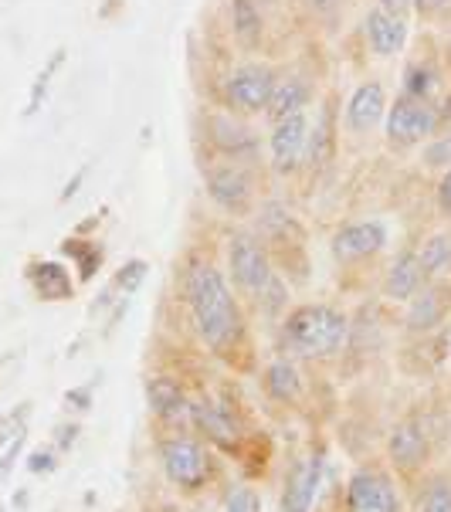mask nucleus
I'll list each match as a JSON object with an SVG mask.
<instances>
[{"mask_svg": "<svg viewBox=\"0 0 451 512\" xmlns=\"http://www.w3.org/2000/svg\"><path fill=\"white\" fill-rule=\"evenodd\" d=\"M207 197L221 207L228 218H245L255 207V180L241 163H218L204 177Z\"/></svg>", "mask_w": 451, "mask_h": 512, "instance_id": "4468645a", "label": "nucleus"}, {"mask_svg": "<svg viewBox=\"0 0 451 512\" xmlns=\"http://www.w3.org/2000/svg\"><path fill=\"white\" fill-rule=\"evenodd\" d=\"M421 285H424V272L418 262V248H404L401 255L387 265L384 282H380V295H384L387 302L404 306V302H411L414 295H418Z\"/></svg>", "mask_w": 451, "mask_h": 512, "instance_id": "a211bd4d", "label": "nucleus"}, {"mask_svg": "<svg viewBox=\"0 0 451 512\" xmlns=\"http://www.w3.org/2000/svg\"><path fill=\"white\" fill-rule=\"evenodd\" d=\"M438 78L431 72L428 65H414L407 68V78H404V95H411V99H421V102H431V92H435Z\"/></svg>", "mask_w": 451, "mask_h": 512, "instance_id": "c756f323", "label": "nucleus"}, {"mask_svg": "<svg viewBox=\"0 0 451 512\" xmlns=\"http://www.w3.org/2000/svg\"><path fill=\"white\" fill-rule=\"evenodd\" d=\"M21 448H24V431L17 438L7 441V448L0 451V482H7V475L14 472V465H17V455H21Z\"/></svg>", "mask_w": 451, "mask_h": 512, "instance_id": "72a5a7b5", "label": "nucleus"}, {"mask_svg": "<svg viewBox=\"0 0 451 512\" xmlns=\"http://www.w3.org/2000/svg\"><path fill=\"white\" fill-rule=\"evenodd\" d=\"M404 336L411 340H424V336L445 333L451 319V282L435 279L424 282L411 302H404Z\"/></svg>", "mask_w": 451, "mask_h": 512, "instance_id": "9b49d317", "label": "nucleus"}, {"mask_svg": "<svg viewBox=\"0 0 451 512\" xmlns=\"http://www.w3.org/2000/svg\"><path fill=\"white\" fill-rule=\"evenodd\" d=\"M329 150H333V123H329V109H323L316 129H309V143H306V167L319 170L329 160Z\"/></svg>", "mask_w": 451, "mask_h": 512, "instance_id": "cd10ccee", "label": "nucleus"}, {"mask_svg": "<svg viewBox=\"0 0 451 512\" xmlns=\"http://www.w3.org/2000/svg\"><path fill=\"white\" fill-rule=\"evenodd\" d=\"M451 0H414V7H418L421 14H435V11H441V7H448Z\"/></svg>", "mask_w": 451, "mask_h": 512, "instance_id": "58836bf2", "label": "nucleus"}, {"mask_svg": "<svg viewBox=\"0 0 451 512\" xmlns=\"http://www.w3.org/2000/svg\"><path fill=\"white\" fill-rule=\"evenodd\" d=\"M224 275H228L234 295L245 302L248 312L265 316L272 323L289 312V282L279 275L268 248L255 231H231L224 248Z\"/></svg>", "mask_w": 451, "mask_h": 512, "instance_id": "f03ea898", "label": "nucleus"}, {"mask_svg": "<svg viewBox=\"0 0 451 512\" xmlns=\"http://www.w3.org/2000/svg\"><path fill=\"white\" fill-rule=\"evenodd\" d=\"M384 109H387L384 85L363 82L360 89L350 95V102H346V126H350V133H370V129L384 119Z\"/></svg>", "mask_w": 451, "mask_h": 512, "instance_id": "6ab92c4d", "label": "nucleus"}, {"mask_svg": "<svg viewBox=\"0 0 451 512\" xmlns=\"http://www.w3.org/2000/svg\"><path fill=\"white\" fill-rule=\"evenodd\" d=\"M146 279V262H140V258H133L129 265L119 268V275H116V289L123 292V295H133L136 289H140V282Z\"/></svg>", "mask_w": 451, "mask_h": 512, "instance_id": "2f4dec72", "label": "nucleus"}, {"mask_svg": "<svg viewBox=\"0 0 451 512\" xmlns=\"http://www.w3.org/2000/svg\"><path fill=\"white\" fill-rule=\"evenodd\" d=\"M380 4H384V11H387V14L404 17L407 11H411V4H414V0H380Z\"/></svg>", "mask_w": 451, "mask_h": 512, "instance_id": "4c0bfd02", "label": "nucleus"}, {"mask_svg": "<svg viewBox=\"0 0 451 512\" xmlns=\"http://www.w3.org/2000/svg\"><path fill=\"white\" fill-rule=\"evenodd\" d=\"M421 163L424 167H451V129L435 133V140L424 146Z\"/></svg>", "mask_w": 451, "mask_h": 512, "instance_id": "7c9ffc66", "label": "nucleus"}, {"mask_svg": "<svg viewBox=\"0 0 451 512\" xmlns=\"http://www.w3.org/2000/svg\"><path fill=\"white\" fill-rule=\"evenodd\" d=\"M435 201H438V211L445 214V218H451V167L441 173V180L435 187Z\"/></svg>", "mask_w": 451, "mask_h": 512, "instance_id": "f704fd0d", "label": "nucleus"}, {"mask_svg": "<svg viewBox=\"0 0 451 512\" xmlns=\"http://www.w3.org/2000/svg\"><path fill=\"white\" fill-rule=\"evenodd\" d=\"M214 133H211V140L218 143V150L228 156V160L238 163L241 156L255 150V136L248 133L245 126H238V123H231V119H214Z\"/></svg>", "mask_w": 451, "mask_h": 512, "instance_id": "393cba45", "label": "nucleus"}, {"mask_svg": "<svg viewBox=\"0 0 451 512\" xmlns=\"http://www.w3.org/2000/svg\"><path fill=\"white\" fill-rule=\"evenodd\" d=\"M435 112H438V129H451V95L445 99V106Z\"/></svg>", "mask_w": 451, "mask_h": 512, "instance_id": "ea45409f", "label": "nucleus"}, {"mask_svg": "<svg viewBox=\"0 0 451 512\" xmlns=\"http://www.w3.org/2000/svg\"><path fill=\"white\" fill-rule=\"evenodd\" d=\"M306 143H309V119L306 112H296V116L282 119V123L272 126V136H268V150H272V170L289 177L299 167H306Z\"/></svg>", "mask_w": 451, "mask_h": 512, "instance_id": "f3484780", "label": "nucleus"}, {"mask_svg": "<svg viewBox=\"0 0 451 512\" xmlns=\"http://www.w3.org/2000/svg\"><path fill=\"white\" fill-rule=\"evenodd\" d=\"M78 431H82V424H78V421L62 424V428H58V435H55V451H58V455H65V451L75 445V441H78Z\"/></svg>", "mask_w": 451, "mask_h": 512, "instance_id": "c9c22d12", "label": "nucleus"}, {"mask_svg": "<svg viewBox=\"0 0 451 512\" xmlns=\"http://www.w3.org/2000/svg\"><path fill=\"white\" fill-rule=\"evenodd\" d=\"M309 4L316 7V11L329 14V11H336V4H340V0H309Z\"/></svg>", "mask_w": 451, "mask_h": 512, "instance_id": "a19ab883", "label": "nucleus"}, {"mask_svg": "<svg viewBox=\"0 0 451 512\" xmlns=\"http://www.w3.org/2000/svg\"><path fill=\"white\" fill-rule=\"evenodd\" d=\"M65 401H68V407L89 411V407H92V390L89 387H75V390H68V394H65Z\"/></svg>", "mask_w": 451, "mask_h": 512, "instance_id": "e433bc0d", "label": "nucleus"}, {"mask_svg": "<svg viewBox=\"0 0 451 512\" xmlns=\"http://www.w3.org/2000/svg\"><path fill=\"white\" fill-rule=\"evenodd\" d=\"M0 512H7V506H4V502H0Z\"/></svg>", "mask_w": 451, "mask_h": 512, "instance_id": "79ce46f5", "label": "nucleus"}, {"mask_svg": "<svg viewBox=\"0 0 451 512\" xmlns=\"http://www.w3.org/2000/svg\"><path fill=\"white\" fill-rule=\"evenodd\" d=\"M258 241L268 248L275 268L285 282H306L309 262H306V231L296 221V214L279 201H265L258 207Z\"/></svg>", "mask_w": 451, "mask_h": 512, "instance_id": "423d86ee", "label": "nucleus"}, {"mask_svg": "<svg viewBox=\"0 0 451 512\" xmlns=\"http://www.w3.org/2000/svg\"><path fill=\"white\" fill-rule=\"evenodd\" d=\"M275 75L272 68H262V65H245V68H234L224 82V99H228L231 109H241V112H262L268 109L272 102V92H275Z\"/></svg>", "mask_w": 451, "mask_h": 512, "instance_id": "dca6fc26", "label": "nucleus"}, {"mask_svg": "<svg viewBox=\"0 0 451 512\" xmlns=\"http://www.w3.org/2000/svg\"><path fill=\"white\" fill-rule=\"evenodd\" d=\"M143 397L156 431H190V397H194V390L177 373H150L143 380Z\"/></svg>", "mask_w": 451, "mask_h": 512, "instance_id": "1a4fd4ad", "label": "nucleus"}, {"mask_svg": "<svg viewBox=\"0 0 451 512\" xmlns=\"http://www.w3.org/2000/svg\"><path fill=\"white\" fill-rule=\"evenodd\" d=\"M418 262H421L424 282L448 279V272H451V231L431 234L428 241H421V245H418Z\"/></svg>", "mask_w": 451, "mask_h": 512, "instance_id": "5701e85b", "label": "nucleus"}, {"mask_svg": "<svg viewBox=\"0 0 451 512\" xmlns=\"http://www.w3.org/2000/svg\"><path fill=\"white\" fill-rule=\"evenodd\" d=\"M306 99H309V89H306V82H299V78H289V82L275 85L272 102H268V109H265L268 119H272V126L306 109Z\"/></svg>", "mask_w": 451, "mask_h": 512, "instance_id": "b1692460", "label": "nucleus"}, {"mask_svg": "<svg viewBox=\"0 0 451 512\" xmlns=\"http://www.w3.org/2000/svg\"><path fill=\"white\" fill-rule=\"evenodd\" d=\"M231 14H234V34L241 38V45L255 48L262 38V14L255 11L251 0H231Z\"/></svg>", "mask_w": 451, "mask_h": 512, "instance_id": "bb28decb", "label": "nucleus"}, {"mask_svg": "<svg viewBox=\"0 0 451 512\" xmlns=\"http://www.w3.org/2000/svg\"><path fill=\"white\" fill-rule=\"evenodd\" d=\"M28 282L45 302H65L75 295V282L62 262H34L28 268Z\"/></svg>", "mask_w": 451, "mask_h": 512, "instance_id": "aec40b11", "label": "nucleus"}, {"mask_svg": "<svg viewBox=\"0 0 451 512\" xmlns=\"http://www.w3.org/2000/svg\"><path fill=\"white\" fill-rule=\"evenodd\" d=\"M190 431L207 448H214L218 455L238 465H245L251 438H255L245 421V411L224 390H197L190 397Z\"/></svg>", "mask_w": 451, "mask_h": 512, "instance_id": "39448f33", "label": "nucleus"}, {"mask_svg": "<svg viewBox=\"0 0 451 512\" xmlns=\"http://www.w3.org/2000/svg\"><path fill=\"white\" fill-rule=\"evenodd\" d=\"M180 299H184L190 329L197 343L211 360L231 373L251 377L258 373V350H255V329H251V312L245 302L234 295L228 275L218 262L207 255H190L180 275Z\"/></svg>", "mask_w": 451, "mask_h": 512, "instance_id": "f257e3e1", "label": "nucleus"}, {"mask_svg": "<svg viewBox=\"0 0 451 512\" xmlns=\"http://www.w3.org/2000/svg\"><path fill=\"white\" fill-rule=\"evenodd\" d=\"M62 251L68 258H75V265H78V279L82 282H89L92 275H95V268L102 265V248L95 245V241H82V238H68Z\"/></svg>", "mask_w": 451, "mask_h": 512, "instance_id": "c85d7f7f", "label": "nucleus"}, {"mask_svg": "<svg viewBox=\"0 0 451 512\" xmlns=\"http://www.w3.org/2000/svg\"><path fill=\"white\" fill-rule=\"evenodd\" d=\"M343 512H407L397 475L384 458H363L343 485Z\"/></svg>", "mask_w": 451, "mask_h": 512, "instance_id": "6e6552de", "label": "nucleus"}, {"mask_svg": "<svg viewBox=\"0 0 451 512\" xmlns=\"http://www.w3.org/2000/svg\"><path fill=\"white\" fill-rule=\"evenodd\" d=\"M156 465L180 499H204L221 479V455L194 431H156Z\"/></svg>", "mask_w": 451, "mask_h": 512, "instance_id": "20e7f679", "label": "nucleus"}, {"mask_svg": "<svg viewBox=\"0 0 451 512\" xmlns=\"http://www.w3.org/2000/svg\"><path fill=\"white\" fill-rule=\"evenodd\" d=\"M258 387H262L268 404L285 407V411H299L309 394L302 363L292 357H282V353L268 357L262 367H258Z\"/></svg>", "mask_w": 451, "mask_h": 512, "instance_id": "ddd939ff", "label": "nucleus"}, {"mask_svg": "<svg viewBox=\"0 0 451 512\" xmlns=\"http://www.w3.org/2000/svg\"><path fill=\"white\" fill-rule=\"evenodd\" d=\"M353 319L329 302H299L275 323V353L299 363L340 360L350 343Z\"/></svg>", "mask_w": 451, "mask_h": 512, "instance_id": "7ed1b4c3", "label": "nucleus"}, {"mask_svg": "<svg viewBox=\"0 0 451 512\" xmlns=\"http://www.w3.org/2000/svg\"><path fill=\"white\" fill-rule=\"evenodd\" d=\"M414 489V512H451V468H431Z\"/></svg>", "mask_w": 451, "mask_h": 512, "instance_id": "412c9836", "label": "nucleus"}, {"mask_svg": "<svg viewBox=\"0 0 451 512\" xmlns=\"http://www.w3.org/2000/svg\"><path fill=\"white\" fill-rule=\"evenodd\" d=\"M387 241H390V234L384 221H377V218L350 221L333 234L329 251H333V258L340 265H357V262H367V258H377L380 251L387 248Z\"/></svg>", "mask_w": 451, "mask_h": 512, "instance_id": "2eb2a0df", "label": "nucleus"}, {"mask_svg": "<svg viewBox=\"0 0 451 512\" xmlns=\"http://www.w3.org/2000/svg\"><path fill=\"white\" fill-rule=\"evenodd\" d=\"M323 479H326V451L323 448L299 451L282 475L279 512H316Z\"/></svg>", "mask_w": 451, "mask_h": 512, "instance_id": "9d476101", "label": "nucleus"}, {"mask_svg": "<svg viewBox=\"0 0 451 512\" xmlns=\"http://www.w3.org/2000/svg\"><path fill=\"white\" fill-rule=\"evenodd\" d=\"M387 143L394 150H407V146H418L424 140L438 133V112L431 102L411 99V95L401 92V99L390 106L387 112V123H384Z\"/></svg>", "mask_w": 451, "mask_h": 512, "instance_id": "f8f14e48", "label": "nucleus"}, {"mask_svg": "<svg viewBox=\"0 0 451 512\" xmlns=\"http://www.w3.org/2000/svg\"><path fill=\"white\" fill-rule=\"evenodd\" d=\"M28 468L34 475H41V472H55L58 468V451H55V445H48V448H38V451H31L28 455Z\"/></svg>", "mask_w": 451, "mask_h": 512, "instance_id": "473e14b6", "label": "nucleus"}, {"mask_svg": "<svg viewBox=\"0 0 451 512\" xmlns=\"http://www.w3.org/2000/svg\"><path fill=\"white\" fill-rule=\"evenodd\" d=\"M384 462L397 475L401 485H414L424 472H431L435 462V431L428 414L411 411L390 424L384 438Z\"/></svg>", "mask_w": 451, "mask_h": 512, "instance_id": "0eeeda50", "label": "nucleus"}, {"mask_svg": "<svg viewBox=\"0 0 451 512\" xmlns=\"http://www.w3.org/2000/svg\"><path fill=\"white\" fill-rule=\"evenodd\" d=\"M218 502H221V512H262V492L248 479L221 482Z\"/></svg>", "mask_w": 451, "mask_h": 512, "instance_id": "a878e982", "label": "nucleus"}, {"mask_svg": "<svg viewBox=\"0 0 451 512\" xmlns=\"http://www.w3.org/2000/svg\"><path fill=\"white\" fill-rule=\"evenodd\" d=\"M367 38H370V48H374L377 55H397V51L404 48V38H407L404 17L387 14L384 7H380V11H370L367 14Z\"/></svg>", "mask_w": 451, "mask_h": 512, "instance_id": "4be33fe9", "label": "nucleus"}]
</instances>
